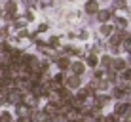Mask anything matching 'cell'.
<instances>
[{
  "label": "cell",
  "mask_w": 131,
  "mask_h": 122,
  "mask_svg": "<svg viewBox=\"0 0 131 122\" xmlns=\"http://www.w3.org/2000/svg\"><path fill=\"white\" fill-rule=\"evenodd\" d=\"M97 10H99V6H97L95 0H89V2L85 4V12H88V13H95Z\"/></svg>",
  "instance_id": "obj_1"
},
{
  "label": "cell",
  "mask_w": 131,
  "mask_h": 122,
  "mask_svg": "<svg viewBox=\"0 0 131 122\" xmlns=\"http://www.w3.org/2000/svg\"><path fill=\"white\" fill-rule=\"evenodd\" d=\"M125 112H129V105L127 103H120L116 107V115H125Z\"/></svg>",
  "instance_id": "obj_2"
},
{
  "label": "cell",
  "mask_w": 131,
  "mask_h": 122,
  "mask_svg": "<svg viewBox=\"0 0 131 122\" xmlns=\"http://www.w3.org/2000/svg\"><path fill=\"white\" fill-rule=\"evenodd\" d=\"M110 15H112V13L108 10H101V12H99V21H108V19H110Z\"/></svg>",
  "instance_id": "obj_3"
},
{
  "label": "cell",
  "mask_w": 131,
  "mask_h": 122,
  "mask_svg": "<svg viewBox=\"0 0 131 122\" xmlns=\"http://www.w3.org/2000/svg\"><path fill=\"white\" fill-rule=\"evenodd\" d=\"M97 63H99V61H97L95 55H89V57H88V65H89V67H97Z\"/></svg>",
  "instance_id": "obj_4"
},
{
  "label": "cell",
  "mask_w": 131,
  "mask_h": 122,
  "mask_svg": "<svg viewBox=\"0 0 131 122\" xmlns=\"http://www.w3.org/2000/svg\"><path fill=\"white\" fill-rule=\"evenodd\" d=\"M72 69H74V73H84V65L82 63H74V65H72Z\"/></svg>",
  "instance_id": "obj_5"
},
{
  "label": "cell",
  "mask_w": 131,
  "mask_h": 122,
  "mask_svg": "<svg viewBox=\"0 0 131 122\" xmlns=\"http://www.w3.org/2000/svg\"><path fill=\"white\" fill-rule=\"evenodd\" d=\"M0 120L10 122V120H12V115H10V112H2V115H0Z\"/></svg>",
  "instance_id": "obj_6"
},
{
  "label": "cell",
  "mask_w": 131,
  "mask_h": 122,
  "mask_svg": "<svg viewBox=\"0 0 131 122\" xmlns=\"http://www.w3.org/2000/svg\"><path fill=\"white\" fill-rule=\"evenodd\" d=\"M101 33H103V34H110V33H112V27L103 25V27H101Z\"/></svg>",
  "instance_id": "obj_7"
},
{
  "label": "cell",
  "mask_w": 131,
  "mask_h": 122,
  "mask_svg": "<svg viewBox=\"0 0 131 122\" xmlns=\"http://www.w3.org/2000/svg\"><path fill=\"white\" fill-rule=\"evenodd\" d=\"M103 65H105V67H110V65H112V57L105 55V57H103Z\"/></svg>",
  "instance_id": "obj_8"
},
{
  "label": "cell",
  "mask_w": 131,
  "mask_h": 122,
  "mask_svg": "<svg viewBox=\"0 0 131 122\" xmlns=\"http://www.w3.org/2000/svg\"><path fill=\"white\" fill-rule=\"evenodd\" d=\"M0 52H10V44L8 42H0Z\"/></svg>",
  "instance_id": "obj_9"
},
{
  "label": "cell",
  "mask_w": 131,
  "mask_h": 122,
  "mask_svg": "<svg viewBox=\"0 0 131 122\" xmlns=\"http://www.w3.org/2000/svg\"><path fill=\"white\" fill-rule=\"evenodd\" d=\"M69 84H70V86H78V84H80V78L72 76V78H69Z\"/></svg>",
  "instance_id": "obj_10"
},
{
  "label": "cell",
  "mask_w": 131,
  "mask_h": 122,
  "mask_svg": "<svg viewBox=\"0 0 131 122\" xmlns=\"http://www.w3.org/2000/svg\"><path fill=\"white\" fill-rule=\"evenodd\" d=\"M69 67V61L67 59H59V69H67Z\"/></svg>",
  "instance_id": "obj_11"
},
{
  "label": "cell",
  "mask_w": 131,
  "mask_h": 122,
  "mask_svg": "<svg viewBox=\"0 0 131 122\" xmlns=\"http://www.w3.org/2000/svg\"><path fill=\"white\" fill-rule=\"evenodd\" d=\"M124 46H125V50H127V52H131V38L125 40V44H124Z\"/></svg>",
  "instance_id": "obj_12"
},
{
  "label": "cell",
  "mask_w": 131,
  "mask_h": 122,
  "mask_svg": "<svg viewBox=\"0 0 131 122\" xmlns=\"http://www.w3.org/2000/svg\"><path fill=\"white\" fill-rule=\"evenodd\" d=\"M53 122H67V116H55Z\"/></svg>",
  "instance_id": "obj_13"
},
{
  "label": "cell",
  "mask_w": 131,
  "mask_h": 122,
  "mask_svg": "<svg viewBox=\"0 0 131 122\" xmlns=\"http://www.w3.org/2000/svg\"><path fill=\"white\" fill-rule=\"evenodd\" d=\"M74 122H78V120H74Z\"/></svg>",
  "instance_id": "obj_14"
}]
</instances>
